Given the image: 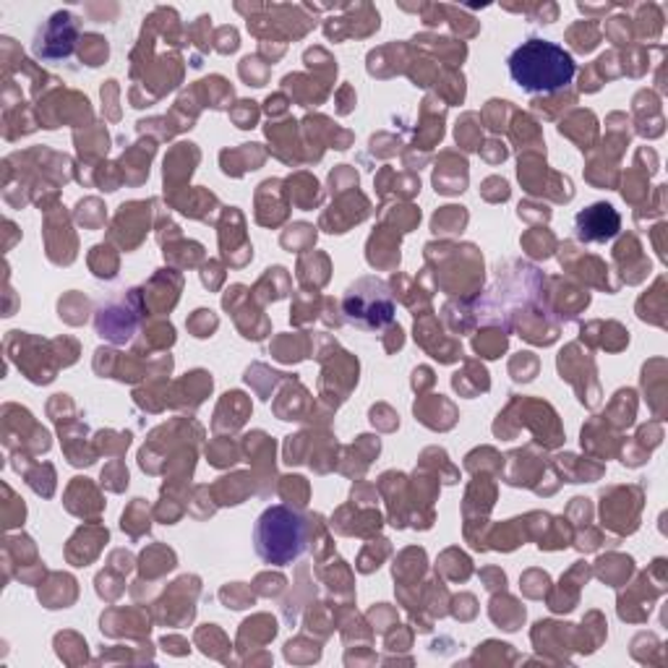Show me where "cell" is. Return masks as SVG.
<instances>
[{
    "label": "cell",
    "mask_w": 668,
    "mask_h": 668,
    "mask_svg": "<svg viewBox=\"0 0 668 668\" xmlns=\"http://www.w3.org/2000/svg\"><path fill=\"white\" fill-rule=\"evenodd\" d=\"M74 42H76V17L68 11H61L50 19L45 32H40L34 50H38L40 57H47V61H61V57H68L74 53Z\"/></svg>",
    "instance_id": "277c9868"
},
{
    "label": "cell",
    "mask_w": 668,
    "mask_h": 668,
    "mask_svg": "<svg viewBox=\"0 0 668 668\" xmlns=\"http://www.w3.org/2000/svg\"><path fill=\"white\" fill-rule=\"evenodd\" d=\"M256 554L264 564L287 566L298 562L306 551V522L304 517L283 505L269 507L258 517L254 528Z\"/></svg>",
    "instance_id": "7a4b0ae2"
},
{
    "label": "cell",
    "mask_w": 668,
    "mask_h": 668,
    "mask_svg": "<svg viewBox=\"0 0 668 668\" xmlns=\"http://www.w3.org/2000/svg\"><path fill=\"white\" fill-rule=\"evenodd\" d=\"M619 214L612 204H593L591 210L577 214V235L583 241H612L619 233Z\"/></svg>",
    "instance_id": "5b68a950"
},
{
    "label": "cell",
    "mask_w": 668,
    "mask_h": 668,
    "mask_svg": "<svg viewBox=\"0 0 668 668\" xmlns=\"http://www.w3.org/2000/svg\"><path fill=\"white\" fill-rule=\"evenodd\" d=\"M509 76L530 95L564 89L577 74V63L562 45L549 40H528L509 55Z\"/></svg>",
    "instance_id": "6da1fadb"
},
{
    "label": "cell",
    "mask_w": 668,
    "mask_h": 668,
    "mask_svg": "<svg viewBox=\"0 0 668 668\" xmlns=\"http://www.w3.org/2000/svg\"><path fill=\"white\" fill-rule=\"evenodd\" d=\"M344 311H348V319L353 321V325L363 329H377L386 325V321H392L394 306L384 287L379 290V296L369 300L363 293V285L358 283V287H350L348 298H344Z\"/></svg>",
    "instance_id": "3957f363"
}]
</instances>
